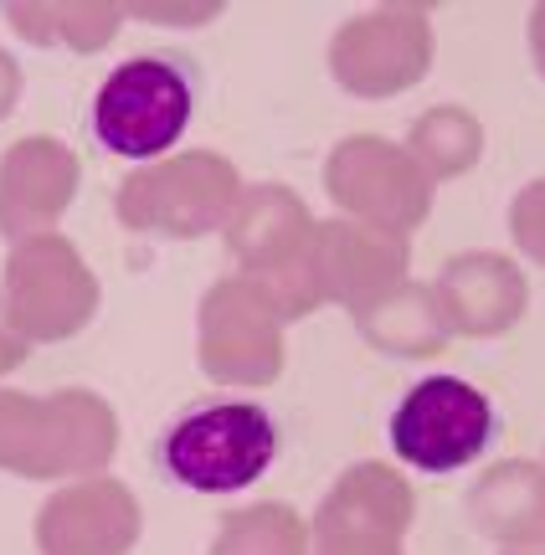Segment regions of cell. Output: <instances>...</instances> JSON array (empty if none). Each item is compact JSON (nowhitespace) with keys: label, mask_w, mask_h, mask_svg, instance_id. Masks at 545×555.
Instances as JSON below:
<instances>
[{"label":"cell","mask_w":545,"mask_h":555,"mask_svg":"<svg viewBox=\"0 0 545 555\" xmlns=\"http://www.w3.org/2000/svg\"><path fill=\"white\" fill-rule=\"evenodd\" d=\"M278 427L258 401H206L181 412L160 437L165 474L196 494H232L268 474Z\"/></svg>","instance_id":"cell-1"},{"label":"cell","mask_w":545,"mask_h":555,"mask_svg":"<svg viewBox=\"0 0 545 555\" xmlns=\"http://www.w3.org/2000/svg\"><path fill=\"white\" fill-rule=\"evenodd\" d=\"M114 416L82 391L31 401L0 391V468L16 474H93L114 453Z\"/></svg>","instance_id":"cell-2"},{"label":"cell","mask_w":545,"mask_h":555,"mask_svg":"<svg viewBox=\"0 0 545 555\" xmlns=\"http://www.w3.org/2000/svg\"><path fill=\"white\" fill-rule=\"evenodd\" d=\"M191 124V82L160 57H134L103 78L93 99V134L108 155H165Z\"/></svg>","instance_id":"cell-3"},{"label":"cell","mask_w":545,"mask_h":555,"mask_svg":"<svg viewBox=\"0 0 545 555\" xmlns=\"http://www.w3.org/2000/svg\"><path fill=\"white\" fill-rule=\"evenodd\" d=\"M489 437H494V406L458 376L417 380L391 416V448L423 474H453L473 463L489 448Z\"/></svg>","instance_id":"cell-4"},{"label":"cell","mask_w":545,"mask_h":555,"mask_svg":"<svg viewBox=\"0 0 545 555\" xmlns=\"http://www.w3.org/2000/svg\"><path fill=\"white\" fill-rule=\"evenodd\" d=\"M283 304L263 278H226L202 304V365L217 380L263 386L283 365Z\"/></svg>","instance_id":"cell-5"},{"label":"cell","mask_w":545,"mask_h":555,"mask_svg":"<svg viewBox=\"0 0 545 555\" xmlns=\"http://www.w3.org/2000/svg\"><path fill=\"white\" fill-rule=\"evenodd\" d=\"M237 201V170L217 155L165 159L155 170L124 180L119 217L134 232H165V237H202L211 227L232 221Z\"/></svg>","instance_id":"cell-6"},{"label":"cell","mask_w":545,"mask_h":555,"mask_svg":"<svg viewBox=\"0 0 545 555\" xmlns=\"http://www.w3.org/2000/svg\"><path fill=\"white\" fill-rule=\"evenodd\" d=\"M99 288L82 273L78 253L57 237H31L5 268V314L26 339H62L93 314Z\"/></svg>","instance_id":"cell-7"},{"label":"cell","mask_w":545,"mask_h":555,"mask_svg":"<svg viewBox=\"0 0 545 555\" xmlns=\"http://www.w3.org/2000/svg\"><path fill=\"white\" fill-rule=\"evenodd\" d=\"M329 196L345 211L365 217V227L402 237L427 211V176L417 170V159L397 155L381 139H345L329 159Z\"/></svg>","instance_id":"cell-8"},{"label":"cell","mask_w":545,"mask_h":555,"mask_svg":"<svg viewBox=\"0 0 545 555\" xmlns=\"http://www.w3.org/2000/svg\"><path fill=\"white\" fill-rule=\"evenodd\" d=\"M406 268V242L381 227L355 221H324L309 237V283L314 298H340L355 309H376L386 294H397Z\"/></svg>","instance_id":"cell-9"},{"label":"cell","mask_w":545,"mask_h":555,"mask_svg":"<svg viewBox=\"0 0 545 555\" xmlns=\"http://www.w3.org/2000/svg\"><path fill=\"white\" fill-rule=\"evenodd\" d=\"M427 67V21L423 11H376L350 21L335 37V78L355 93H391L417 82Z\"/></svg>","instance_id":"cell-10"},{"label":"cell","mask_w":545,"mask_h":555,"mask_svg":"<svg viewBox=\"0 0 545 555\" xmlns=\"http://www.w3.org/2000/svg\"><path fill=\"white\" fill-rule=\"evenodd\" d=\"M140 515L119 483H82L41 509V551L47 555H124L134 545Z\"/></svg>","instance_id":"cell-11"},{"label":"cell","mask_w":545,"mask_h":555,"mask_svg":"<svg viewBox=\"0 0 545 555\" xmlns=\"http://www.w3.org/2000/svg\"><path fill=\"white\" fill-rule=\"evenodd\" d=\"M78 185V159L57 150L52 139H26L0 165V227L11 237H26L57 217L73 201Z\"/></svg>","instance_id":"cell-12"},{"label":"cell","mask_w":545,"mask_h":555,"mask_svg":"<svg viewBox=\"0 0 545 555\" xmlns=\"http://www.w3.org/2000/svg\"><path fill=\"white\" fill-rule=\"evenodd\" d=\"M438 298H443V314L453 330L494 335L525 309V283L505 258L479 253V258H458L447 268L438 283Z\"/></svg>","instance_id":"cell-13"},{"label":"cell","mask_w":545,"mask_h":555,"mask_svg":"<svg viewBox=\"0 0 545 555\" xmlns=\"http://www.w3.org/2000/svg\"><path fill=\"white\" fill-rule=\"evenodd\" d=\"M468 519L499 540H545V474L535 463H505L468 494Z\"/></svg>","instance_id":"cell-14"},{"label":"cell","mask_w":545,"mask_h":555,"mask_svg":"<svg viewBox=\"0 0 545 555\" xmlns=\"http://www.w3.org/2000/svg\"><path fill=\"white\" fill-rule=\"evenodd\" d=\"M412 519V494L381 463H361L340 478V489L324 499L314 530H371V535H402Z\"/></svg>","instance_id":"cell-15"},{"label":"cell","mask_w":545,"mask_h":555,"mask_svg":"<svg viewBox=\"0 0 545 555\" xmlns=\"http://www.w3.org/2000/svg\"><path fill=\"white\" fill-rule=\"evenodd\" d=\"M361 324L386 356H427V350H438L447 339V330H453L443 314L438 288H412V283L397 288V294H386L376 309H365Z\"/></svg>","instance_id":"cell-16"},{"label":"cell","mask_w":545,"mask_h":555,"mask_svg":"<svg viewBox=\"0 0 545 555\" xmlns=\"http://www.w3.org/2000/svg\"><path fill=\"white\" fill-rule=\"evenodd\" d=\"M211 555H303V525L283 504H258L226 519Z\"/></svg>","instance_id":"cell-17"},{"label":"cell","mask_w":545,"mask_h":555,"mask_svg":"<svg viewBox=\"0 0 545 555\" xmlns=\"http://www.w3.org/2000/svg\"><path fill=\"white\" fill-rule=\"evenodd\" d=\"M412 155L423 159L432 176H447V170H464L468 159L479 155V129L464 119V114H427L417 129H412Z\"/></svg>","instance_id":"cell-18"},{"label":"cell","mask_w":545,"mask_h":555,"mask_svg":"<svg viewBox=\"0 0 545 555\" xmlns=\"http://www.w3.org/2000/svg\"><path fill=\"white\" fill-rule=\"evenodd\" d=\"M515 237H520V247L530 258L545 262V180L515 201Z\"/></svg>","instance_id":"cell-19"},{"label":"cell","mask_w":545,"mask_h":555,"mask_svg":"<svg viewBox=\"0 0 545 555\" xmlns=\"http://www.w3.org/2000/svg\"><path fill=\"white\" fill-rule=\"evenodd\" d=\"M402 535H371V530H320V555H402Z\"/></svg>","instance_id":"cell-20"},{"label":"cell","mask_w":545,"mask_h":555,"mask_svg":"<svg viewBox=\"0 0 545 555\" xmlns=\"http://www.w3.org/2000/svg\"><path fill=\"white\" fill-rule=\"evenodd\" d=\"M21 356H26V335L11 324V314H5V298H0V371H11Z\"/></svg>","instance_id":"cell-21"},{"label":"cell","mask_w":545,"mask_h":555,"mask_svg":"<svg viewBox=\"0 0 545 555\" xmlns=\"http://www.w3.org/2000/svg\"><path fill=\"white\" fill-rule=\"evenodd\" d=\"M11 99H16V67H11L5 52H0V119L11 114Z\"/></svg>","instance_id":"cell-22"},{"label":"cell","mask_w":545,"mask_h":555,"mask_svg":"<svg viewBox=\"0 0 545 555\" xmlns=\"http://www.w3.org/2000/svg\"><path fill=\"white\" fill-rule=\"evenodd\" d=\"M535 57H541V73H545V5L535 11Z\"/></svg>","instance_id":"cell-23"},{"label":"cell","mask_w":545,"mask_h":555,"mask_svg":"<svg viewBox=\"0 0 545 555\" xmlns=\"http://www.w3.org/2000/svg\"><path fill=\"white\" fill-rule=\"evenodd\" d=\"M505 555H545V540H530V545H515V551H505Z\"/></svg>","instance_id":"cell-24"}]
</instances>
